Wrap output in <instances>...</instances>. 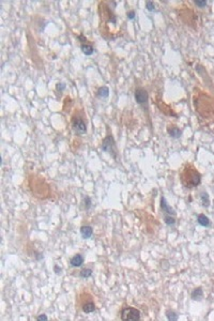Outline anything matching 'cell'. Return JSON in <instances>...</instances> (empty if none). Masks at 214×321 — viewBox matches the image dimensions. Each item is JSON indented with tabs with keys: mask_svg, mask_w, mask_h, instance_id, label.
Returning <instances> with one entry per match:
<instances>
[{
	"mask_svg": "<svg viewBox=\"0 0 214 321\" xmlns=\"http://www.w3.org/2000/svg\"><path fill=\"white\" fill-rule=\"evenodd\" d=\"M102 150L104 152L108 153L112 155L114 159H117V148L116 144H115L114 137L112 135H108L106 138H104L102 142Z\"/></svg>",
	"mask_w": 214,
	"mask_h": 321,
	"instance_id": "6da1fadb",
	"label": "cell"
},
{
	"mask_svg": "<svg viewBox=\"0 0 214 321\" xmlns=\"http://www.w3.org/2000/svg\"><path fill=\"white\" fill-rule=\"evenodd\" d=\"M121 319L124 321L140 320V312L134 307H124L121 312Z\"/></svg>",
	"mask_w": 214,
	"mask_h": 321,
	"instance_id": "7a4b0ae2",
	"label": "cell"
},
{
	"mask_svg": "<svg viewBox=\"0 0 214 321\" xmlns=\"http://www.w3.org/2000/svg\"><path fill=\"white\" fill-rule=\"evenodd\" d=\"M184 175L187 176V178H186V179H187V183H186L187 187H195V186L199 185V183H200L201 181V178L198 171L194 170V169L187 168L185 170Z\"/></svg>",
	"mask_w": 214,
	"mask_h": 321,
	"instance_id": "3957f363",
	"label": "cell"
},
{
	"mask_svg": "<svg viewBox=\"0 0 214 321\" xmlns=\"http://www.w3.org/2000/svg\"><path fill=\"white\" fill-rule=\"evenodd\" d=\"M72 127L76 134L83 135V134L87 133V125H86L85 121L81 118H79V117H74V118H73Z\"/></svg>",
	"mask_w": 214,
	"mask_h": 321,
	"instance_id": "277c9868",
	"label": "cell"
},
{
	"mask_svg": "<svg viewBox=\"0 0 214 321\" xmlns=\"http://www.w3.org/2000/svg\"><path fill=\"white\" fill-rule=\"evenodd\" d=\"M148 98H149V95H148V92H147L146 90L142 89V88H138V89H136L135 101L137 104H139V105L146 104V103L148 102Z\"/></svg>",
	"mask_w": 214,
	"mask_h": 321,
	"instance_id": "5b68a950",
	"label": "cell"
},
{
	"mask_svg": "<svg viewBox=\"0 0 214 321\" xmlns=\"http://www.w3.org/2000/svg\"><path fill=\"white\" fill-rule=\"evenodd\" d=\"M161 209L162 211L164 212L165 214H168V215H176V211L168 205V202L166 201L165 197H162L161 198Z\"/></svg>",
	"mask_w": 214,
	"mask_h": 321,
	"instance_id": "8992f818",
	"label": "cell"
},
{
	"mask_svg": "<svg viewBox=\"0 0 214 321\" xmlns=\"http://www.w3.org/2000/svg\"><path fill=\"white\" fill-rule=\"evenodd\" d=\"M83 263H84V257L80 254H77V255H75L74 257H72L70 259V264L72 266H74V268H78V266H80Z\"/></svg>",
	"mask_w": 214,
	"mask_h": 321,
	"instance_id": "52a82bcc",
	"label": "cell"
},
{
	"mask_svg": "<svg viewBox=\"0 0 214 321\" xmlns=\"http://www.w3.org/2000/svg\"><path fill=\"white\" fill-rule=\"evenodd\" d=\"M167 132H168L169 136H170V137H173V138H175V139L180 138V137H181V135H182L181 130L178 129L177 127H168Z\"/></svg>",
	"mask_w": 214,
	"mask_h": 321,
	"instance_id": "ba28073f",
	"label": "cell"
},
{
	"mask_svg": "<svg viewBox=\"0 0 214 321\" xmlns=\"http://www.w3.org/2000/svg\"><path fill=\"white\" fill-rule=\"evenodd\" d=\"M80 234L84 239H90L93 234V229L91 226H83L80 228Z\"/></svg>",
	"mask_w": 214,
	"mask_h": 321,
	"instance_id": "9c48e42d",
	"label": "cell"
},
{
	"mask_svg": "<svg viewBox=\"0 0 214 321\" xmlns=\"http://www.w3.org/2000/svg\"><path fill=\"white\" fill-rule=\"evenodd\" d=\"M197 222L200 226L202 227H210L211 226V222H210L209 217L205 216V214H199L197 216Z\"/></svg>",
	"mask_w": 214,
	"mask_h": 321,
	"instance_id": "30bf717a",
	"label": "cell"
},
{
	"mask_svg": "<svg viewBox=\"0 0 214 321\" xmlns=\"http://www.w3.org/2000/svg\"><path fill=\"white\" fill-rule=\"evenodd\" d=\"M191 297H192L193 300H195V301H201L203 298V291L202 289L200 288V287H198V288L194 289L192 292V294H191Z\"/></svg>",
	"mask_w": 214,
	"mask_h": 321,
	"instance_id": "8fae6325",
	"label": "cell"
},
{
	"mask_svg": "<svg viewBox=\"0 0 214 321\" xmlns=\"http://www.w3.org/2000/svg\"><path fill=\"white\" fill-rule=\"evenodd\" d=\"M98 96L100 98H108V95H109V89H108V87H106V86H103V87L98 88Z\"/></svg>",
	"mask_w": 214,
	"mask_h": 321,
	"instance_id": "7c38bea8",
	"label": "cell"
},
{
	"mask_svg": "<svg viewBox=\"0 0 214 321\" xmlns=\"http://www.w3.org/2000/svg\"><path fill=\"white\" fill-rule=\"evenodd\" d=\"M80 48H81V52H83L86 56H91L94 52L93 46L90 45V44H81Z\"/></svg>",
	"mask_w": 214,
	"mask_h": 321,
	"instance_id": "4fadbf2b",
	"label": "cell"
},
{
	"mask_svg": "<svg viewBox=\"0 0 214 321\" xmlns=\"http://www.w3.org/2000/svg\"><path fill=\"white\" fill-rule=\"evenodd\" d=\"M95 310V305H94L93 302H88L83 305V312L86 314H90V312H93Z\"/></svg>",
	"mask_w": 214,
	"mask_h": 321,
	"instance_id": "5bb4252c",
	"label": "cell"
},
{
	"mask_svg": "<svg viewBox=\"0 0 214 321\" xmlns=\"http://www.w3.org/2000/svg\"><path fill=\"white\" fill-rule=\"evenodd\" d=\"M200 200H201V203H202L203 207L208 208L210 205V197H209V195H208V193H205V192L201 193Z\"/></svg>",
	"mask_w": 214,
	"mask_h": 321,
	"instance_id": "9a60e30c",
	"label": "cell"
},
{
	"mask_svg": "<svg viewBox=\"0 0 214 321\" xmlns=\"http://www.w3.org/2000/svg\"><path fill=\"white\" fill-rule=\"evenodd\" d=\"M164 221H165V224L168 226H173L176 224L175 217L171 216V215H168V214H165L164 215Z\"/></svg>",
	"mask_w": 214,
	"mask_h": 321,
	"instance_id": "2e32d148",
	"label": "cell"
},
{
	"mask_svg": "<svg viewBox=\"0 0 214 321\" xmlns=\"http://www.w3.org/2000/svg\"><path fill=\"white\" fill-rule=\"evenodd\" d=\"M166 316H167V319H168V320H170V321L178 320V315L176 314L173 310H171V309L166 310Z\"/></svg>",
	"mask_w": 214,
	"mask_h": 321,
	"instance_id": "e0dca14e",
	"label": "cell"
},
{
	"mask_svg": "<svg viewBox=\"0 0 214 321\" xmlns=\"http://www.w3.org/2000/svg\"><path fill=\"white\" fill-rule=\"evenodd\" d=\"M92 275V270L91 269H84L80 271V277L83 278H88Z\"/></svg>",
	"mask_w": 214,
	"mask_h": 321,
	"instance_id": "ac0fdd59",
	"label": "cell"
},
{
	"mask_svg": "<svg viewBox=\"0 0 214 321\" xmlns=\"http://www.w3.org/2000/svg\"><path fill=\"white\" fill-rule=\"evenodd\" d=\"M195 5H197L198 8H200V9H202V8H205L208 5L207 1H205V0H196V1H194Z\"/></svg>",
	"mask_w": 214,
	"mask_h": 321,
	"instance_id": "d6986e66",
	"label": "cell"
},
{
	"mask_svg": "<svg viewBox=\"0 0 214 321\" xmlns=\"http://www.w3.org/2000/svg\"><path fill=\"white\" fill-rule=\"evenodd\" d=\"M146 9L148 10L149 12H153L155 10V5L152 1H147L146 2Z\"/></svg>",
	"mask_w": 214,
	"mask_h": 321,
	"instance_id": "ffe728a7",
	"label": "cell"
},
{
	"mask_svg": "<svg viewBox=\"0 0 214 321\" xmlns=\"http://www.w3.org/2000/svg\"><path fill=\"white\" fill-rule=\"evenodd\" d=\"M85 207L87 210L90 209V207H91V199H90V197H86L85 198Z\"/></svg>",
	"mask_w": 214,
	"mask_h": 321,
	"instance_id": "44dd1931",
	"label": "cell"
},
{
	"mask_svg": "<svg viewBox=\"0 0 214 321\" xmlns=\"http://www.w3.org/2000/svg\"><path fill=\"white\" fill-rule=\"evenodd\" d=\"M56 88H57L58 91L62 92L64 89H66V84H63V83H58V84H57V87H56Z\"/></svg>",
	"mask_w": 214,
	"mask_h": 321,
	"instance_id": "7402d4cb",
	"label": "cell"
},
{
	"mask_svg": "<svg viewBox=\"0 0 214 321\" xmlns=\"http://www.w3.org/2000/svg\"><path fill=\"white\" fill-rule=\"evenodd\" d=\"M135 16H136V13H135V11H133V10L127 12V18H129L130 20H133L134 18H135Z\"/></svg>",
	"mask_w": 214,
	"mask_h": 321,
	"instance_id": "603a6c76",
	"label": "cell"
},
{
	"mask_svg": "<svg viewBox=\"0 0 214 321\" xmlns=\"http://www.w3.org/2000/svg\"><path fill=\"white\" fill-rule=\"evenodd\" d=\"M37 319L39 321H46V320H47V316H46L45 314H41V315H39V316H37Z\"/></svg>",
	"mask_w": 214,
	"mask_h": 321,
	"instance_id": "cb8c5ba5",
	"label": "cell"
},
{
	"mask_svg": "<svg viewBox=\"0 0 214 321\" xmlns=\"http://www.w3.org/2000/svg\"><path fill=\"white\" fill-rule=\"evenodd\" d=\"M54 271L56 272V274H57V275H59V274L62 273V269L60 268V266H58L57 264H56V266H54Z\"/></svg>",
	"mask_w": 214,
	"mask_h": 321,
	"instance_id": "d4e9b609",
	"label": "cell"
}]
</instances>
